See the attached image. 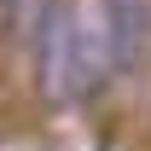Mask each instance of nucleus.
<instances>
[{"label":"nucleus","mask_w":151,"mask_h":151,"mask_svg":"<svg viewBox=\"0 0 151 151\" xmlns=\"http://www.w3.org/2000/svg\"><path fill=\"white\" fill-rule=\"evenodd\" d=\"M111 23L105 0H70V99L93 93L99 81H111Z\"/></svg>","instance_id":"1"},{"label":"nucleus","mask_w":151,"mask_h":151,"mask_svg":"<svg viewBox=\"0 0 151 151\" xmlns=\"http://www.w3.org/2000/svg\"><path fill=\"white\" fill-rule=\"evenodd\" d=\"M35 81L52 105H70V6L47 0L35 23Z\"/></svg>","instance_id":"2"},{"label":"nucleus","mask_w":151,"mask_h":151,"mask_svg":"<svg viewBox=\"0 0 151 151\" xmlns=\"http://www.w3.org/2000/svg\"><path fill=\"white\" fill-rule=\"evenodd\" d=\"M105 23H111V70H139V58L151 52V0H105Z\"/></svg>","instance_id":"3"}]
</instances>
